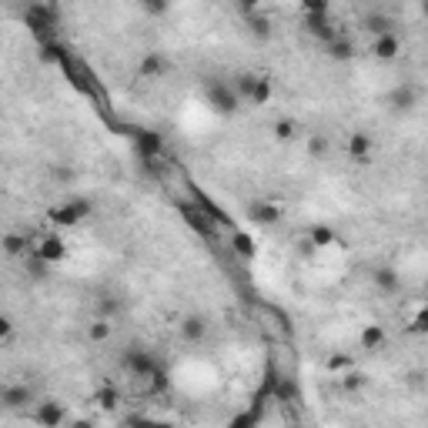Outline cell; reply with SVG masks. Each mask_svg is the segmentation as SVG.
<instances>
[{"instance_id":"17","label":"cell","mask_w":428,"mask_h":428,"mask_svg":"<svg viewBox=\"0 0 428 428\" xmlns=\"http://www.w3.org/2000/svg\"><path fill=\"white\" fill-rule=\"evenodd\" d=\"M325 47H328V57H331V61H352V57H355V44L348 41V37H345V33L331 37Z\"/></svg>"},{"instance_id":"1","label":"cell","mask_w":428,"mask_h":428,"mask_svg":"<svg viewBox=\"0 0 428 428\" xmlns=\"http://www.w3.org/2000/svg\"><path fill=\"white\" fill-rule=\"evenodd\" d=\"M90 211H94V204H90L88 198H71V201H64V204L47 211V218H51V224H57V228H74V224H80V221L88 218Z\"/></svg>"},{"instance_id":"21","label":"cell","mask_w":428,"mask_h":428,"mask_svg":"<svg viewBox=\"0 0 428 428\" xmlns=\"http://www.w3.org/2000/svg\"><path fill=\"white\" fill-rule=\"evenodd\" d=\"M298 121H291V118H281V121H275V127H271V134H275V141L288 144V141H295L298 137Z\"/></svg>"},{"instance_id":"2","label":"cell","mask_w":428,"mask_h":428,"mask_svg":"<svg viewBox=\"0 0 428 428\" xmlns=\"http://www.w3.org/2000/svg\"><path fill=\"white\" fill-rule=\"evenodd\" d=\"M31 254L41 258L47 268H54V264H61L67 258V241L61 234H37L31 241Z\"/></svg>"},{"instance_id":"28","label":"cell","mask_w":428,"mask_h":428,"mask_svg":"<svg viewBox=\"0 0 428 428\" xmlns=\"http://www.w3.org/2000/svg\"><path fill=\"white\" fill-rule=\"evenodd\" d=\"M51 177H54V181H61V184H71V181H74V167L54 165V167H51Z\"/></svg>"},{"instance_id":"11","label":"cell","mask_w":428,"mask_h":428,"mask_svg":"<svg viewBox=\"0 0 428 428\" xmlns=\"http://www.w3.org/2000/svg\"><path fill=\"white\" fill-rule=\"evenodd\" d=\"M204 335H208V321H204V315H187V318L181 321V338L184 341L198 345V341H204Z\"/></svg>"},{"instance_id":"33","label":"cell","mask_w":428,"mask_h":428,"mask_svg":"<svg viewBox=\"0 0 428 428\" xmlns=\"http://www.w3.org/2000/svg\"><path fill=\"white\" fill-rule=\"evenodd\" d=\"M254 418H258V412H248V415L234 418V425H231V428H251V425H254Z\"/></svg>"},{"instance_id":"34","label":"cell","mask_w":428,"mask_h":428,"mask_svg":"<svg viewBox=\"0 0 428 428\" xmlns=\"http://www.w3.org/2000/svg\"><path fill=\"white\" fill-rule=\"evenodd\" d=\"M254 37H271V24H264V21H254Z\"/></svg>"},{"instance_id":"19","label":"cell","mask_w":428,"mask_h":428,"mask_svg":"<svg viewBox=\"0 0 428 428\" xmlns=\"http://www.w3.org/2000/svg\"><path fill=\"white\" fill-rule=\"evenodd\" d=\"M110 335H114V325H110L108 318H94L88 325V341L90 345H104V341H110Z\"/></svg>"},{"instance_id":"9","label":"cell","mask_w":428,"mask_h":428,"mask_svg":"<svg viewBox=\"0 0 428 428\" xmlns=\"http://www.w3.org/2000/svg\"><path fill=\"white\" fill-rule=\"evenodd\" d=\"M208 100L221 110V114H234V110H238V94H234L228 84H214V88H208Z\"/></svg>"},{"instance_id":"29","label":"cell","mask_w":428,"mask_h":428,"mask_svg":"<svg viewBox=\"0 0 428 428\" xmlns=\"http://www.w3.org/2000/svg\"><path fill=\"white\" fill-rule=\"evenodd\" d=\"M362 385H365V378H362V375H355V372L341 378V388H345V392H358Z\"/></svg>"},{"instance_id":"22","label":"cell","mask_w":428,"mask_h":428,"mask_svg":"<svg viewBox=\"0 0 428 428\" xmlns=\"http://www.w3.org/2000/svg\"><path fill=\"white\" fill-rule=\"evenodd\" d=\"M184 221H191L201 234H208V231H211V221L204 218V211H201L198 204H184Z\"/></svg>"},{"instance_id":"31","label":"cell","mask_w":428,"mask_h":428,"mask_svg":"<svg viewBox=\"0 0 428 428\" xmlns=\"http://www.w3.org/2000/svg\"><path fill=\"white\" fill-rule=\"evenodd\" d=\"M31 275L33 278H47V264L41 261V258H33V254H31Z\"/></svg>"},{"instance_id":"6","label":"cell","mask_w":428,"mask_h":428,"mask_svg":"<svg viewBox=\"0 0 428 428\" xmlns=\"http://www.w3.org/2000/svg\"><path fill=\"white\" fill-rule=\"evenodd\" d=\"M124 365L131 368V375H137V378H151L161 365H157V358H154L151 352H144V348H131V352L124 355Z\"/></svg>"},{"instance_id":"20","label":"cell","mask_w":428,"mask_h":428,"mask_svg":"<svg viewBox=\"0 0 428 428\" xmlns=\"http://www.w3.org/2000/svg\"><path fill=\"white\" fill-rule=\"evenodd\" d=\"M365 31L372 33V37H382V33H395V24L388 21L385 14H368L365 17Z\"/></svg>"},{"instance_id":"13","label":"cell","mask_w":428,"mask_h":428,"mask_svg":"<svg viewBox=\"0 0 428 428\" xmlns=\"http://www.w3.org/2000/svg\"><path fill=\"white\" fill-rule=\"evenodd\" d=\"M372 281H375V288H378V291H385V295H395L398 288H402V278H398L395 268H375Z\"/></svg>"},{"instance_id":"5","label":"cell","mask_w":428,"mask_h":428,"mask_svg":"<svg viewBox=\"0 0 428 428\" xmlns=\"http://www.w3.org/2000/svg\"><path fill=\"white\" fill-rule=\"evenodd\" d=\"M134 151H137L141 161H154V157L165 154V141L154 131H134Z\"/></svg>"},{"instance_id":"4","label":"cell","mask_w":428,"mask_h":428,"mask_svg":"<svg viewBox=\"0 0 428 428\" xmlns=\"http://www.w3.org/2000/svg\"><path fill=\"white\" fill-rule=\"evenodd\" d=\"M345 151H348V157H352L355 165H368L375 154V137L368 131H355L348 134V141H345Z\"/></svg>"},{"instance_id":"26","label":"cell","mask_w":428,"mask_h":428,"mask_svg":"<svg viewBox=\"0 0 428 428\" xmlns=\"http://www.w3.org/2000/svg\"><path fill=\"white\" fill-rule=\"evenodd\" d=\"M328 368H331V372L348 375V372H352V355H331V358H328Z\"/></svg>"},{"instance_id":"18","label":"cell","mask_w":428,"mask_h":428,"mask_svg":"<svg viewBox=\"0 0 428 428\" xmlns=\"http://www.w3.org/2000/svg\"><path fill=\"white\" fill-rule=\"evenodd\" d=\"M271 94H275V88H271V77L258 74V80H254L248 104H251V108H261V104H268V100H271Z\"/></svg>"},{"instance_id":"14","label":"cell","mask_w":428,"mask_h":428,"mask_svg":"<svg viewBox=\"0 0 428 428\" xmlns=\"http://www.w3.org/2000/svg\"><path fill=\"white\" fill-rule=\"evenodd\" d=\"M137 74H141V77H161V74H167V57L157 54V51L144 54L141 64H137Z\"/></svg>"},{"instance_id":"7","label":"cell","mask_w":428,"mask_h":428,"mask_svg":"<svg viewBox=\"0 0 428 428\" xmlns=\"http://www.w3.org/2000/svg\"><path fill=\"white\" fill-rule=\"evenodd\" d=\"M372 54L375 61H395L402 54V41H398V33H382V37H372Z\"/></svg>"},{"instance_id":"30","label":"cell","mask_w":428,"mask_h":428,"mask_svg":"<svg viewBox=\"0 0 428 428\" xmlns=\"http://www.w3.org/2000/svg\"><path fill=\"white\" fill-rule=\"evenodd\" d=\"M98 398H100V408H108V412L110 408H118V392H114V388H104Z\"/></svg>"},{"instance_id":"23","label":"cell","mask_w":428,"mask_h":428,"mask_svg":"<svg viewBox=\"0 0 428 428\" xmlns=\"http://www.w3.org/2000/svg\"><path fill=\"white\" fill-rule=\"evenodd\" d=\"M254 80H258V74H251V71H244V74H238V80H234V94H238V100H248L251 98V88H254Z\"/></svg>"},{"instance_id":"15","label":"cell","mask_w":428,"mask_h":428,"mask_svg":"<svg viewBox=\"0 0 428 428\" xmlns=\"http://www.w3.org/2000/svg\"><path fill=\"white\" fill-rule=\"evenodd\" d=\"M0 248L11 254V258H24V254H31V241H27V234H17V231H7V234L0 238Z\"/></svg>"},{"instance_id":"10","label":"cell","mask_w":428,"mask_h":428,"mask_svg":"<svg viewBox=\"0 0 428 428\" xmlns=\"http://www.w3.org/2000/svg\"><path fill=\"white\" fill-rule=\"evenodd\" d=\"M248 214H251V221H258V224H278V221H281V204H275V201H251V204H248Z\"/></svg>"},{"instance_id":"16","label":"cell","mask_w":428,"mask_h":428,"mask_svg":"<svg viewBox=\"0 0 428 428\" xmlns=\"http://www.w3.org/2000/svg\"><path fill=\"white\" fill-rule=\"evenodd\" d=\"M31 388L27 385H14V388H0V402L7 408H24L27 402H31Z\"/></svg>"},{"instance_id":"32","label":"cell","mask_w":428,"mask_h":428,"mask_svg":"<svg viewBox=\"0 0 428 428\" xmlns=\"http://www.w3.org/2000/svg\"><path fill=\"white\" fill-rule=\"evenodd\" d=\"M14 335V321L7 315H0V341H7Z\"/></svg>"},{"instance_id":"8","label":"cell","mask_w":428,"mask_h":428,"mask_svg":"<svg viewBox=\"0 0 428 428\" xmlns=\"http://www.w3.org/2000/svg\"><path fill=\"white\" fill-rule=\"evenodd\" d=\"M418 100H422V94H418L415 84H402V88L392 90V98H388V104L395 110H402V114H408V110L418 108Z\"/></svg>"},{"instance_id":"12","label":"cell","mask_w":428,"mask_h":428,"mask_svg":"<svg viewBox=\"0 0 428 428\" xmlns=\"http://www.w3.org/2000/svg\"><path fill=\"white\" fill-rule=\"evenodd\" d=\"M385 341H388V335L382 325H365L358 331V348H365V352H378V348H385Z\"/></svg>"},{"instance_id":"25","label":"cell","mask_w":428,"mask_h":428,"mask_svg":"<svg viewBox=\"0 0 428 428\" xmlns=\"http://www.w3.org/2000/svg\"><path fill=\"white\" fill-rule=\"evenodd\" d=\"M328 137H325V134H308V154H311V157H325V154H328Z\"/></svg>"},{"instance_id":"27","label":"cell","mask_w":428,"mask_h":428,"mask_svg":"<svg viewBox=\"0 0 428 428\" xmlns=\"http://www.w3.org/2000/svg\"><path fill=\"white\" fill-rule=\"evenodd\" d=\"M234 251L241 254V258H251L254 254V241L248 234H234Z\"/></svg>"},{"instance_id":"24","label":"cell","mask_w":428,"mask_h":428,"mask_svg":"<svg viewBox=\"0 0 428 428\" xmlns=\"http://www.w3.org/2000/svg\"><path fill=\"white\" fill-rule=\"evenodd\" d=\"M311 244H315V248H331V244H338V238H335L331 228L318 224V228H311Z\"/></svg>"},{"instance_id":"3","label":"cell","mask_w":428,"mask_h":428,"mask_svg":"<svg viewBox=\"0 0 428 428\" xmlns=\"http://www.w3.org/2000/svg\"><path fill=\"white\" fill-rule=\"evenodd\" d=\"M64 405L54 402V398H44V402H33V422L41 428H61L64 425Z\"/></svg>"}]
</instances>
